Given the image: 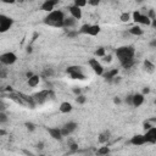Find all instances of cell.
I'll use <instances>...</instances> for the list:
<instances>
[{"instance_id": "d6a6232c", "label": "cell", "mask_w": 156, "mask_h": 156, "mask_svg": "<svg viewBox=\"0 0 156 156\" xmlns=\"http://www.w3.org/2000/svg\"><path fill=\"white\" fill-rule=\"evenodd\" d=\"M68 146H69V149H71L72 151H77V150H78V145H77L76 143H73L72 140L68 141Z\"/></svg>"}, {"instance_id": "ee69618b", "label": "cell", "mask_w": 156, "mask_h": 156, "mask_svg": "<svg viewBox=\"0 0 156 156\" xmlns=\"http://www.w3.org/2000/svg\"><path fill=\"white\" fill-rule=\"evenodd\" d=\"M151 48H154V49H156V39H152L151 41H150V44H149Z\"/></svg>"}, {"instance_id": "1f68e13d", "label": "cell", "mask_w": 156, "mask_h": 156, "mask_svg": "<svg viewBox=\"0 0 156 156\" xmlns=\"http://www.w3.org/2000/svg\"><path fill=\"white\" fill-rule=\"evenodd\" d=\"M24 126H26V128H27L29 132H33V130L35 129V124H34V123H32V122H26V123H24Z\"/></svg>"}, {"instance_id": "5bb4252c", "label": "cell", "mask_w": 156, "mask_h": 156, "mask_svg": "<svg viewBox=\"0 0 156 156\" xmlns=\"http://www.w3.org/2000/svg\"><path fill=\"white\" fill-rule=\"evenodd\" d=\"M128 33H129V34H132V35L140 37V35H143L144 30H143V29H141V27H139L138 24H134V26H132V27L128 29Z\"/></svg>"}, {"instance_id": "4fadbf2b", "label": "cell", "mask_w": 156, "mask_h": 156, "mask_svg": "<svg viewBox=\"0 0 156 156\" xmlns=\"http://www.w3.org/2000/svg\"><path fill=\"white\" fill-rule=\"evenodd\" d=\"M144 96H145V95L141 94V93H136V94H134V95H133V106H134V107H139V106H141V105L144 104V100H145Z\"/></svg>"}, {"instance_id": "5b68a950", "label": "cell", "mask_w": 156, "mask_h": 156, "mask_svg": "<svg viewBox=\"0 0 156 156\" xmlns=\"http://www.w3.org/2000/svg\"><path fill=\"white\" fill-rule=\"evenodd\" d=\"M0 61L2 65H6V66H10V65H13L16 61H17V55L12 51H7V52H4L0 55Z\"/></svg>"}, {"instance_id": "4316f807", "label": "cell", "mask_w": 156, "mask_h": 156, "mask_svg": "<svg viewBox=\"0 0 156 156\" xmlns=\"http://www.w3.org/2000/svg\"><path fill=\"white\" fill-rule=\"evenodd\" d=\"M105 55H106L105 48L100 46V48H98V49L95 50V56H98V57H102V56H105Z\"/></svg>"}, {"instance_id": "6da1fadb", "label": "cell", "mask_w": 156, "mask_h": 156, "mask_svg": "<svg viewBox=\"0 0 156 156\" xmlns=\"http://www.w3.org/2000/svg\"><path fill=\"white\" fill-rule=\"evenodd\" d=\"M63 20H65V13L61 10H52L51 12H48V15L44 17L43 22L50 27L62 28L63 27Z\"/></svg>"}, {"instance_id": "7bdbcfd3", "label": "cell", "mask_w": 156, "mask_h": 156, "mask_svg": "<svg viewBox=\"0 0 156 156\" xmlns=\"http://www.w3.org/2000/svg\"><path fill=\"white\" fill-rule=\"evenodd\" d=\"M113 102H115L116 105H119V104H121V98L115 96V98H113Z\"/></svg>"}, {"instance_id": "bcb514c9", "label": "cell", "mask_w": 156, "mask_h": 156, "mask_svg": "<svg viewBox=\"0 0 156 156\" xmlns=\"http://www.w3.org/2000/svg\"><path fill=\"white\" fill-rule=\"evenodd\" d=\"M1 2H4V4H15L16 0H1Z\"/></svg>"}, {"instance_id": "836d02e7", "label": "cell", "mask_w": 156, "mask_h": 156, "mask_svg": "<svg viewBox=\"0 0 156 156\" xmlns=\"http://www.w3.org/2000/svg\"><path fill=\"white\" fill-rule=\"evenodd\" d=\"M102 61L104 62H107V63H110L111 61H112V55H105V56H102Z\"/></svg>"}, {"instance_id": "ab89813d", "label": "cell", "mask_w": 156, "mask_h": 156, "mask_svg": "<svg viewBox=\"0 0 156 156\" xmlns=\"http://www.w3.org/2000/svg\"><path fill=\"white\" fill-rule=\"evenodd\" d=\"M73 93H74L76 96H77V95H80V94H82V90H80V88H77V87H76V88H73Z\"/></svg>"}, {"instance_id": "277c9868", "label": "cell", "mask_w": 156, "mask_h": 156, "mask_svg": "<svg viewBox=\"0 0 156 156\" xmlns=\"http://www.w3.org/2000/svg\"><path fill=\"white\" fill-rule=\"evenodd\" d=\"M13 24V18L6 15H0V33L7 32Z\"/></svg>"}, {"instance_id": "484cf974", "label": "cell", "mask_w": 156, "mask_h": 156, "mask_svg": "<svg viewBox=\"0 0 156 156\" xmlns=\"http://www.w3.org/2000/svg\"><path fill=\"white\" fill-rule=\"evenodd\" d=\"M77 71H82V67L80 66H77V65H73V66H68L67 69H66V72L68 74L72 73V72H77Z\"/></svg>"}, {"instance_id": "9a60e30c", "label": "cell", "mask_w": 156, "mask_h": 156, "mask_svg": "<svg viewBox=\"0 0 156 156\" xmlns=\"http://www.w3.org/2000/svg\"><path fill=\"white\" fill-rule=\"evenodd\" d=\"M104 78L106 79V80H108V82H111L112 80V78H115L116 76H118V68H112V69H110V71H107L106 73L104 72Z\"/></svg>"}, {"instance_id": "7402d4cb", "label": "cell", "mask_w": 156, "mask_h": 156, "mask_svg": "<svg viewBox=\"0 0 156 156\" xmlns=\"http://www.w3.org/2000/svg\"><path fill=\"white\" fill-rule=\"evenodd\" d=\"M69 77H71V79H74V80H84V79L87 78L85 74H84L82 71L72 72V73H69Z\"/></svg>"}, {"instance_id": "44dd1931", "label": "cell", "mask_w": 156, "mask_h": 156, "mask_svg": "<svg viewBox=\"0 0 156 156\" xmlns=\"http://www.w3.org/2000/svg\"><path fill=\"white\" fill-rule=\"evenodd\" d=\"M39 82H40V77L39 76H37V74H33L30 78H28V87H30V88H35L38 84H39Z\"/></svg>"}, {"instance_id": "3957f363", "label": "cell", "mask_w": 156, "mask_h": 156, "mask_svg": "<svg viewBox=\"0 0 156 156\" xmlns=\"http://www.w3.org/2000/svg\"><path fill=\"white\" fill-rule=\"evenodd\" d=\"M133 21L139 24L144 26H150L151 24V18L147 15H143L140 11H134L133 12Z\"/></svg>"}, {"instance_id": "f5cc1de1", "label": "cell", "mask_w": 156, "mask_h": 156, "mask_svg": "<svg viewBox=\"0 0 156 156\" xmlns=\"http://www.w3.org/2000/svg\"><path fill=\"white\" fill-rule=\"evenodd\" d=\"M154 102H155V105H156V99H155V101H154Z\"/></svg>"}, {"instance_id": "cb8c5ba5", "label": "cell", "mask_w": 156, "mask_h": 156, "mask_svg": "<svg viewBox=\"0 0 156 156\" xmlns=\"http://www.w3.org/2000/svg\"><path fill=\"white\" fill-rule=\"evenodd\" d=\"M90 26H91V24H88V23L83 24V26L78 29V33H79V34H88V33H89V29H90Z\"/></svg>"}, {"instance_id": "d4e9b609", "label": "cell", "mask_w": 156, "mask_h": 156, "mask_svg": "<svg viewBox=\"0 0 156 156\" xmlns=\"http://www.w3.org/2000/svg\"><path fill=\"white\" fill-rule=\"evenodd\" d=\"M119 20H121V22H123V23L129 22V21H130V13H128V12H123V13H121Z\"/></svg>"}, {"instance_id": "74e56055", "label": "cell", "mask_w": 156, "mask_h": 156, "mask_svg": "<svg viewBox=\"0 0 156 156\" xmlns=\"http://www.w3.org/2000/svg\"><path fill=\"white\" fill-rule=\"evenodd\" d=\"M88 4L91 6H98L100 4V0H88Z\"/></svg>"}, {"instance_id": "f6af8a7d", "label": "cell", "mask_w": 156, "mask_h": 156, "mask_svg": "<svg viewBox=\"0 0 156 156\" xmlns=\"http://www.w3.org/2000/svg\"><path fill=\"white\" fill-rule=\"evenodd\" d=\"M150 26H151L152 28H155V29H156V17L151 20V24H150Z\"/></svg>"}, {"instance_id": "52a82bcc", "label": "cell", "mask_w": 156, "mask_h": 156, "mask_svg": "<svg viewBox=\"0 0 156 156\" xmlns=\"http://www.w3.org/2000/svg\"><path fill=\"white\" fill-rule=\"evenodd\" d=\"M49 95H50V90L44 89V90H40V91L35 93L33 95V99H34L35 104H44L49 99Z\"/></svg>"}, {"instance_id": "30bf717a", "label": "cell", "mask_w": 156, "mask_h": 156, "mask_svg": "<svg viewBox=\"0 0 156 156\" xmlns=\"http://www.w3.org/2000/svg\"><path fill=\"white\" fill-rule=\"evenodd\" d=\"M129 143H130L132 145H134V146H141V145L146 144L145 135H144V134H134V135L130 138Z\"/></svg>"}, {"instance_id": "8992f818", "label": "cell", "mask_w": 156, "mask_h": 156, "mask_svg": "<svg viewBox=\"0 0 156 156\" xmlns=\"http://www.w3.org/2000/svg\"><path fill=\"white\" fill-rule=\"evenodd\" d=\"M88 63H89L90 68L94 71L95 74H98V76H102V74H104V72H105V71H104V67H102V65L98 61V58L91 57V58H89Z\"/></svg>"}, {"instance_id": "7dc6e473", "label": "cell", "mask_w": 156, "mask_h": 156, "mask_svg": "<svg viewBox=\"0 0 156 156\" xmlns=\"http://www.w3.org/2000/svg\"><path fill=\"white\" fill-rule=\"evenodd\" d=\"M147 16H149L151 20H152V18H155V12H154V10H150V12H149V15H147Z\"/></svg>"}, {"instance_id": "2e32d148", "label": "cell", "mask_w": 156, "mask_h": 156, "mask_svg": "<svg viewBox=\"0 0 156 156\" xmlns=\"http://www.w3.org/2000/svg\"><path fill=\"white\" fill-rule=\"evenodd\" d=\"M72 108H73V107H72V104L68 102V101L61 102V105H60V107H58V110H60L61 113H68V112L72 111Z\"/></svg>"}, {"instance_id": "7c38bea8", "label": "cell", "mask_w": 156, "mask_h": 156, "mask_svg": "<svg viewBox=\"0 0 156 156\" xmlns=\"http://www.w3.org/2000/svg\"><path fill=\"white\" fill-rule=\"evenodd\" d=\"M48 133L55 140H61L62 136H63L62 133H61V128H48Z\"/></svg>"}, {"instance_id": "816d5d0a", "label": "cell", "mask_w": 156, "mask_h": 156, "mask_svg": "<svg viewBox=\"0 0 156 156\" xmlns=\"http://www.w3.org/2000/svg\"><path fill=\"white\" fill-rule=\"evenodd\" d=\"M135 1H136V2H138V4H140V2H143V1H144V0H135Z\"/></svg>"}, {"instance_id": "83f0119b", "label": "cell", "mask_w": 156, "mask_h": 156, "mask_svg": "<svg viewBox=\"0 0 156 156\" xmlns=\"http://www.w3.org/2000/svg\"><path fill=\"white\" fill-rule=\"evenodd\" d=\"M110 152V149L107 146H101L99 150H98V155H107Z\"/></svg>"}, {"instance_id": "f907efd6", "label": "cell", "mask_w": 156, "mask_h": 156, "mask_svg": "<svg viewBox=\"0 0 156 156\" xmlns=\"http://www.w3.org/2000/svg\"><path fill=\"white\" fill-rule=\"evenodd\" d=\"M26 76H27V78H30V77L33 76V73H32V72H27V73H26Z\"/></svg>"}, {"instance_id": "c3c4849f", "label": "cell", "mask_w": 156, "mask_h": 156, "mask_svg": "<svg viewBox=\"0 0 156 156\" xmlns=\"http://www.w3.org/2000/svg\"><path fill=\"white\" fill-rule=\"evenodd\" d=\"M37 147H38V149H40V150H41V149H43V147H44V144H43V143H41V141H40V143H38V144H37Z\"/></svg>"}, {"instance_id": "60d3db41", "label": "cell", "mask_w": 156, "mask_h": 156, "mask_svg": "<svg viewBox=\"0 0 156 156\" xmlns=\"http://www.w3.org/2000/svg\"><path fill=\"white\" fill-rule=\"evenodd\" d=\"M149 93H150V88H149V87H144L143 90H141V94L146 95V94H149Z\"/></svg>"}, {"instance_id": "7a4b0ae2", "label": "cell", "mask_w": 156, "mask_h": 156, "mask_svg": "<svg viewBox=\"0 0 156 156\" xmlns=\"http://www.w3.org/2000/svg\"><path fill=\"white\" fill-rule=\"evenodd\" d=\"M115 54H116L119 63H122V62H126L128 60H133L134 58L135 49H134L133 45H123V46L117 48Z\"/></svg>"}, {"instance_id": "9c48e42d", "label": "cell", "mask_w": 156, "mask_h": 156, "mask_svg": "<svg viewBox=\"0 0 156 156\" xmlns=\"http://www.w3.org/2000/svg\"><path fill=\"white\" fill-rule=\"evenodd\" d=\"M144 135H145L146 143H149V144H155V143H156V127L152 126L151 128H149L147 130H145Z\"/></svg>"}, {"instance_id": "f546056e", "label": "cell", "mask_w": 156, "mask_h": 156, "mask_svg": "<svg viewBox=\"0 0 156 156\" xmlns=\"http://www.w3.org/2000/svg\"><path fill=\"white\" fill-rule=\"evenodd\" d=\"M73 2H74V5L78 6V7H84V6L87 5L88 0H73Z\"/></svg>"}, {"instance_id": "e0dca14e", "label": "cell", "mask_w": 156, "mask_h": 156, "mask_svg": "<svg viewBox=\"0 0 156 156\" xmlns=\"http://www.w3.org/2000/svg\"><path fill=\"white\" fill-rule=\"evenodd\" d=\"M76 22H77V20L74 18V17H65V20H63V27L62 28H72V27H74L76 26Z\"/></svg>"}, {"instance_id": "e575fe53", "label": "cell", "mask_w": 156, "mask_h": 156, "mask_svg": "<svg viewBox=\"0 0 156 156\" xmlns=\"http://www.w3.org/2000/svg\"><path fill=\"white\" fill-rule=\"evenodd\" d=\"M44 76H46V77H51V76H54V71H52V68H46V69L44 71Z\"/></svg>"}, {"instance_id": "603a6c76", "label": "cell", "mask_w": 156, "mask_h": 156, "mask_svg": "<svg viewBox=\"0 0 156 156\" xmlns=\"http://www.w3.org/2000/svg\"><path fill=\"white\" fill-rule=\"evenodd\" d=\"M100 32H101V27H100L99 24H91L88 35H90V37H95V35H98Z\"/></svg>"}, {"instance_id": "ba28073f", "label": "cell", "mask_w": 156, "mask_h": 156, "mask_svg": "<svg viewBox=\"0 0 156 156\" xmlns=\"http://www.w3.org/2000/svg\"><path fill=\"white\" fill-rule=\"evenodd\" d=\"M78 128V124L76 122H67L61 127V133L63 136H68L71 133H73Z\"/></svg>"}, {"instance_id": "8fae6325", "label": "cell", "mask_w": 156, "mask_h": 156, "mask_svg": "<svg viewBox=\"0 0 156 156\" xmlns=\"http://www.w3.org/2000/svg\"><path fill=\"white\" fill-rule=\"evenodd\" d=\"M80 9H82V7L76 6L74 4L71 5V6H68V11H69L71 16L74 17L76 20H80V18H82V10H80Z\"/></svg>"}, {"instance_id": "4dcf8cb0", "label": "cell", "mask_w": 156, "mask_h": 156, "mask_svg": "<svg viewBox=\"0 0 156 156\" xmlns=\"http://www.w3.org/2000/svg\"><path fill=\"white\" fill-rule=\"evenodd\" d=\"M7 121H9V118H7L6 113H5L4 111H1V112H0V123H1V124H5Z\"/></svg>"}, {"instance_id": "d590c367", "label": "cell", "mask_w": 156, "mask_h": 156, "mask_svg": "<svg viewBox=\"0 0 156 156\" xmlns=\"http://www.w3.org/2000/svg\"><path fill=\"white\" fill-rule=\"evenodd\" d=\"M126 104L129 106H133V95H128L126 98Z\"/></svg>"}, {"instance_id": "ac0fdd59", "label": "cell", "mask_w": 156, "mask_h": 156, "mask_svg": "<svg viewBox=\"0 0 156 156\" xmlns=\"http://www.w3.org/2000/svg\"><path fill=\"white\" fill-rule=\"evenodd\" d=\"M110 136H111V133H110V130H104V132H101V133L99 134V136H98V140H99V143H101V144H105V143H107V141H108Z\"/></svg>"}, {"instance_id": "b9f144b4", "label": "cell", "mask_w": 156, "mask_h": 156, "mask_svg": "<svg viewBox=\"0 0 156 156\" xmlns=\"http://www.w3.org/2000/svg\"><path fill=\"white\" fill-rule=\"evenodd\" d=\"M152 126L149 123V122H144V124H143V128H144V130H147L149 128H151Z\"/></svg>"}, {"instance_id": "ffe728a7", "label": "cell", "mask_w": 156, "mask_h": 156, "mask_svg": "<svg viewBox=\"0 0 156 156\" xmlns=\"http://www.w3.org/2000/svg\"><path fill=\"white\" fill-rule=\"evenodd\" d=\"M144 69L147 73H154L156 69V66L150 61V60H144Z\"/></svg>"}, {"instance_id": "681fc988", "label": "cell", "mask_w": 156, "mask_h": 156, "mask_svg": "<svg viewBox=\"0 0 156 156\" xmlns=\"http://www.w3.org/2000/svg\"><path fill=\"white\" fill-rule=\"evenodd\" d=\"M5 134H6V132L4 129H0V136H4Z\"/></svg>"}, {"instance_id": "8d00e7d4", "label": "cell", "mask_w": 156, "mask_h": 156, "mask_svg": "<svg viewBox=\"0 0 156 156\" xmlns=\"http://www.w3.org/2000/svg\"><path fill=\"white\" fill-rule=\"evenodd\" d=\"M79 33H78V30H69L68 33H67V35L69 37V38H74L76 35H78Z\"/></svg>"}, {"instance_id": "d6986e66", "label": "cell", "mask_w": 156, "mask_h": 156, "mask_svg": "<svg viewBox=\"0 0 156 156\" xmlns=\"http://www.w3.org/2000/svg\"><path fill=\"white\" fill-rule=\"evenodd\" d=\"M54 7H55V5H54L50 0H44V2H43L41 6H40V9H41L43 11H45V12H51V11L54 10Z\"/></svg>"}, {"instance_id": "f1b7e54d", "label": "cell", "mask_w": 156, "mask_h": 156, "mask_svg": "<svg viewBox=\"0 0 156 156\" xmlns=\"http://www.w3.org/2000/svg\"><path fill=\"white\" fill-rule=\"evenodd\" d=\"M85 101H87V98H85L84 95H82V94H80V95H77V98H76V102H77V104L83 105Z\"/></svg>"}, {"instance_id": "f35d334b", "label": "cell", "mask_w": 156, "mask_h": 156, "mask_svg": "<svg viewBox=\"0 0 156 156\" xmlns=\"http://www.w3.org/2000/svg\"><path fill=\"white\" fill-rule=\"evenodd\" d=\"M121 82V77H118V76H116L115 78H112V80H111V83H115V84H117V83H119Z\"/></svg>"}]
</instances>
